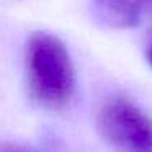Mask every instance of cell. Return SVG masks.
<instances>
[{"mask_svg":"<svg viewBox=\"0 0 152 152\" xmlns=\"http://www.w3.org/2000/svg\"><path fill=\"white\" fill-rule=\"evenodd\" d=\"M2 152H31V151L25 145L15 144V142H5L2 145Z\"/></svg>","mask_w":152,"mask_h":152,"instance_id":"obj_4","label":"cell"},{"mask_svg":"<svg viewBox=\"0 0 152 152\" xmlns=\"http://www.w3.org/2000/svg\"><path fill=\"white\" fill-rule=\"evenodd\" d=\"M147 57H149V62H151V66H152V46H151V49H149V53H147Z\"/></svg>","mask_w":152,"mask_h":152,"instance_id":"obj_5","label":"cell"},{"mask_svg":"<svg viewBox=\"0 0 152 152\" xmlns=\"http://www.w3.org/2000/svg\"><path fill=\"white\" fill-rule=\"evenodd\" d=\"M26 82L33 98L41 106L61 110L75 92V70L70 54L57 36L36 31L25 49Z\"/></svg>","mask_w":152,"mask_h":152,"instance_id":"obj_1","label":"cell"},{"mask_svg":"<svg viewBox=\"0 0 152 152\" xmlns=\"http://www.w3.org/2000/svg\"><path fill=\"white\" fill-rule=\"evenodd\" d=\"M105 141L118 152H152V119L132 102L116 96L102 105L96 116Z\"/></svg>","mask_w":152,"mask_h":152,"instance_id":"obj_2","label":"cell"},{"mask_svg":"<svg viewBox=\"0 0 152 152\" xmlns=\"http://www.w3.org/2000/svg\"><path fill=\"white\" fill-rule=\"evenodd\" d=\"M152 0H93L96 15L113 28H129L137 25L142 12Z\"/></svg>","mask_w":152,"mask_h":152,"instance_id":"obj_3","label":"cell"}]
</instances>
